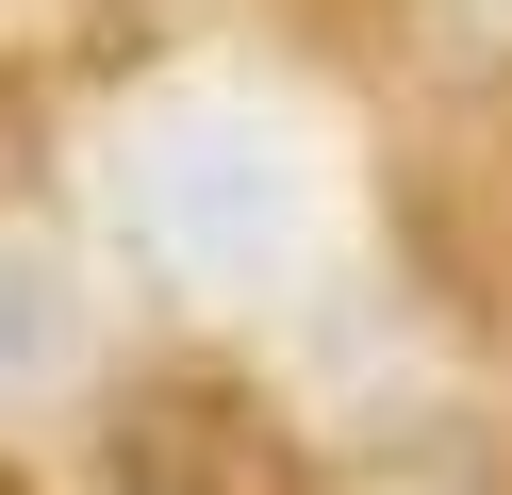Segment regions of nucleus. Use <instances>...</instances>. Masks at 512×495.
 <instances>
[{"label":"nucleus","mask_w":512,"mask_h":495,"mask_svg":"<svg viewBox=\"0 0 512 495\" xmlns=\"http://www.w3.org/2000/svg\"><path fill=\"white\" fill-rule=\"evenodd\" d=\"M116 231H133L166 281L232 297L298 248V132L265 99H149L116 132Z\"/></svg>","instance_id":"f257e3e1"},{"label":"nucleus","mask_w":512,"mask_h":495,"mask_svg":"<svg viewBox=\"0 0 512 495\" xmlns=\"http://www.w3.org/2000/svg\"><path fill=\"white\" fill-rule=\"evenodd\" d=\"M116 495H314L298 479V429L232 380V363H166V380L116 396Z\"/></svg>","instance_id":"f03ea898"},{"label":"nucleus","mask_w":512,"mask_h":495,"mask_svg":"<svg viewBox=\"0 0 512 495\" xmlns=\"http://www.w3.org/2000/svg\"><path fill=\"white\" fill-rule=\"evenodd\" d=\"M83 363V297H67V248L34 215H0V396H50Z\"/></svg>","instance_id":"7ed1b4c3"}]
</instances>
